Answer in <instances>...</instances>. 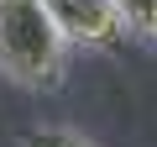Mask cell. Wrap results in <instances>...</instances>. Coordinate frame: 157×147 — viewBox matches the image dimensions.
Wrapping results in <instances>:
<instances>
[{"mask_svg": "<svg viewBox=\"0 0 157 147\" xmlns=\"http://www.w3.org/2000/svg\"><path fill=\"white\" fill-rule=\"evenodd\" d=\"M68 37L58 32L47 0H0V74L26 89H58Z\"/></svg>", "mask_w": 157, "mask_h": 147, "instance_id": "1", "label": "cell"}, {"mask_svg": "<svg viewBox=\"0 0 157 147\" xmlns=\"http://www.w3.org/2000/svg\"><path fill=\"white\" fill-rule=\"evenodd\" d=\"M47 11L68 47H115L126 37V16L115 0H47Z\"/></svg>", "mask_w": 157, "mask_h": 147, "instance_id": "2", "label": "cell"}, {"mask_svg": "<svg viewBox=\"0 0 157 147\" xmlns=\"http://www.w3.org/2000/svg\"><path fill=\"white\" fill-rule=\"evenodd\" d=\"M121 16H126V32H136L141 42L157 47V0H115Z\"/></svg>", "mask_w": 157, "mask_h": 147, "instance_id": "3", "label": "cell"}, {"mask_svg": "<svg viewBox=\"0 0 157 147\" xmlns=\"http://www.w3.org/2000/svg\"><path fill=\"white\" fill-rule=\"evenodd\" d=\"M16 147H94V142L78 137V131H68V126H26L16 137Z\"/></svg>", "mask_w": 157, "mask_h": 147, "instance_id": "4", "label": "cell"}]
</instances>
